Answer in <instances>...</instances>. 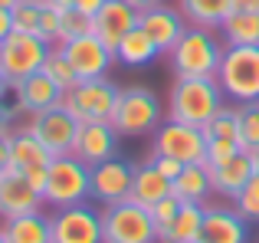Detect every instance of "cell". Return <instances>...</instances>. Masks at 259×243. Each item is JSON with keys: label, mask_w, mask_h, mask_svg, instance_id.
<instances>
[{"label": "cell", "mask_w": 259, "mask_h": 243, "mask_svg": "<svg viewBox=\"0 0 259 243\" xmlns=\"http://www.w3.org/2000/svg\"><path fill=\"white\" fill-rule=\"evenodd\" d=\"M223 89L217 79H174L167 99V118L203 128L223 109Z\"/></svg>", "instance_id": "2"}, {"label": "cell", "mask_w": 259, "mask_h": 243, "mask_svg": "<svg viewBox=\"0 0 259 243\" xmlns=\"http://www.w3.org/2000/svg\"><path fill=\"white\" fill-rule=\"evenodd\" d=\"M181 204H184L181 197L167 194L164 200H158L154 207H148V211H151V217H154V227H158V237H161V233H164L167 227L174 224V217H177V211H181Z\"/></svg>", "instance_id": "35"}, {"label": "cell", "mask_w": 259, "mask_h": 243, "mask_svg": "<svg viewBox=\"0 0 259 243\" xmlns=\"http://www.w3.org/2000/svg\"><path fill=\"white\" fill-rule=\"evenodd\" d=\"M85 197H92V168L85 161H79L76 154H59L46 168V187L43 200L53 211L82 204Z\"/></svg>", "instance_id": "3"}, {"label": "cell", "mask_w": 259, "mask_h": 243, "mask_svg": "<svg viewBox=\"0 0 259 243\" xmlns=\"http://www.w3.org/2000/svg\"><path fill=\"white\" fill-rule=\"evenodd\" d=\"M46 4L59 7V10H66V7H76V0H46Z\"/></svg>", "instance_id": "45"}, {"label": "cell", "mask_w": 259, "mask_h": 243, "mask_svg": "<svg viewBox=\"0 0 259 243\" xmlns=\"http://www.w3.org/2000/svg\"><path fill=\"white\" fill-rule=\"evenodd\" d=\"M10 171V132L0 135V174Z\"/></svg>", "instance_id": "39"}, {"label": "cell", "mask_w": 259, "mask_h": 243, "mask_svg": "<svg viewBox=\"0 0 259 243\" xmlns=\"http://www.w3.org/2000/svg\"><path fill=\"white\" fill-rule=\"evenodd\" d=\"M7 92H10V83H7V76H4V72H0V99H4Z\"/></svg>", "instance_id": "46"}, {"label": "cell", "mask_w": 259, "mask_h": 243, "mask_svg": "<svg viewBox=\"0 0 259 243\" xmlns=\"http://www.w3.org/2000/svg\"><path fill=\"white\" fill-rule=\"evenodd\" d=\"M249 220L236 214V207H203V227L197 243H246Z\"/></svg>", "instance_id": "18"}, {"label": "cell", "mask_w": 259, "mask_h": 243, "mask_svg": "<svg viewBox=\"0 0 259 243\" xmlns=\"http://www.w3.org/2000/svg\"><path fill=\"white\" fill-rule=\"evenodd\" d=\"M53 46L46 43L36 33H7L0 39V72L7 76V83H20V79L33 76V72L43 69L46 56H50Z\"/></svg>", "instance_id": "8"}, {"label": "cell", "mask_w": 259, "mask_h": 243, "mask_svg": "<svg viewBox=\"0 0 259 243\" xmlns=\"http://www.w3.org/2000/svg\"><path fill=\"white\" fill-rule=\"evenodd\" d=\"M240 148L259 151V102L240 105Z\"/></svg>", "instance_id": "32"}, {"label": "cell", "mask_w": 259, "mask_h": 243, "mask_svg": "<svg viewBox=\"0 0 259 243\" xmlns=\"http://www.w3.org/2000/svg\"><path fill=\"white\" fill-rule=\"evenodd\" d=\"M135 26H138V10L128 0H105V7L92 17V33L108 50H115L121 43V36Z\"/></svg>", "instance_id": "19"}, {"label": "cell", "mask_w": 259, "mask_h": 243, "mask_svg": "<svg viewBox=\"0 0 259 243\" xmlns=\"http://www.w3.org/2000/svg\"><path fill=\"white\" fill-rule=\"evenodd\" d=\"M26 132L53 154H72V145H76V135H79V122L69 115L66 105H53V109L43 112H33L26 118Z\"/></svg>", "instance_id": "9"}, {"label": "cell", "mask_w": 259, "mask_h": 243, "mask_svg": "<svg viewBox=\"0 0 259 243\" xmlns=\"http://www.w3.org/2000/svg\"><path fill=\"white\" fill-rule=\"evenodd\" d=\"M50 161H53V154L46 151L26 128L10 132V168L13 171H23V174L43 171V168H50Z\"/></svg>", "instance_id": "22"}, {"label": "cell", "mask_w": 259, "mask_h": 243, "mask_svg": "<svg viewBox=\"0 0 259 243\" xmlns=\"http://www.w3.org/2000/svg\"><path fill=\"white\" fill-rule=\"evenodd\" d=\"M233 207L240 217H246L249 224H259V171L243 184V191L233 197Z\"/></svg>", "instance_id": "33"}, {"label": "cell", "mask_w": 259, "mask_h": 243, "mask_svg": "<svg viewBox=\"0 0 259 243\" xmlns=\"http://www.w3.org/2000/svg\"><path fill=\"white\" fill-rule=\"evenodd\" d=\"M174 197L190 200V204H203V200L213 194V181H210V168L207 161H197V165H184V171L171 181Z\"/></svg>", "instance_id": "23"}, {"label": "cell", "mask_w": 259, "mask_h": 243, "mask_svg": "<svg viewBox=\"0 0 259 243\" xmlns=\"http://www.w3.org/2000/svg\"><path fill=\"white\" fill-rule=\"evenodd\" d=\"M220 33L227 46H259V10H233Z\"/></svg>", "instance_id": "28"}, {"label": "cell", "mask_w": 259, "mask_h": 243, "mask_svg": "<svg viewBox=\"0 0 259 243\" xmlns=\"http://www.w3.org/2000/svg\"><path fill=\"white\" fill-rule=\"evenodd\" d=\"M59 50L69 59V66L76 69L79 79H102L115 63V50H108L95 33H82V36L66 39V43H59Z\"/></svg>", "instance_id": "11"}, {"label": "cell", "mask_w": 259, "mask_h": 243, "mask_svg": "<svg viewBox=\"0 0 259 243\" xmlns=\"http://www.w3.org/2000/svg\"><path fill=\"white\" fill-rule=\"evenodd\" d=\"M13 4H17V0H0V7H13Z\"/></svg>", "instance_id": "47"}, {"label": "cell", "mask_w": 259, "mask_h": 243, "mask_svg": "<svg viewBox=\"0 0 259 243\" xmlns=\"http://www.w3.org/2000/svg\"><path fill=\"white\" fill-rule=\"evenodd\" d=\"M253 158H256V171H259V151H253Z\"/></svg>", "instance_id": "48"}, {"label": "cell", "mask_w": 259, "mask_h": 243, "mask_svg": "<svg viewBox=\"0 0 259 243\" xmlns=\"http://www.w3.org/2000/svg\"><path fill=\"white\" fill-rule=\"evenodd\" d=\"M256 174V158L253 151H246V148H240L236 154H230L227 161H220V165H210V181H213V194H223V197L233 200L236 194L243 191V184H246L249 178Z\"/></svg>", "instance_id": "20"}, {"label": "cell", "mask_w": 259, "mask_h": 243, "mask_svg": "<svg viewBox=\"0 0 259 243\" xmlns=\"http://www.w3.org/2000/svg\"><path fill=\"white\" fill-rule=\"evenodd\" d=\"M200 227H203V204L184 200L174 224L158 237V243H197L200 240Z\"/></svg>", "instance_id": "27"}, {"label": "cell", "mask_w": 259, "mask_h": 243, "mask_svg": "<svg viewBox=\"0 0 259 243\" xmlns=\"http://www.w3.org/2000/svg\"><path fill=\"white\" fill-rule=\"evenodd\" d=\"M135 168L125 158H108L102 165L92 168V200H99L102 207L118 204V200L132 197V181H135Z\"/></svg>", "instance_id": "13"}, {"label": "cell", "mask_w": 259, "mask_h": 243, "mask_svg": "<svg viewBox=\"0 0 259 243\" xmlns=\"http://www.w3.org/2000/svg\"><path fill=\"white\" fill-rule=\"evenodd\" d=\"M151 154H167V158H177V161H184V165L207 161V135L197 125L167 118V122H161L158 132H154V151Z\"/></svg>", "instance_id": "10"}, {"label": "cell", "mask_w": 259, "mask_h": 243, "mask_svg": "<svg viewBox=\"0 0 259 243\" xmlns=\"http://www.w3.org/2000/svg\"><path fill=\"white\" fill-rule=\"evenodd\" d=\"M7 33H13V13H10V7H0V39Z\"/></svg>", "instance_id": "42"}, {"label": "cell", "mask_w": 259, "mask_h": 243, "mask_svg": "<svg viewBox=\"0 0 259 243\" xmlns=\"http://www.w3.org/2000/svg\"><path fill=\"white\" fill-rule=\"evenodd\" d=\"M161 102L148 86H125L118 89V102L112 112V128L121 138H141L154 135L161 125Z\"/></svg>", "instance_id": "4"}, {"label": "cell", "mask_w": 259, "mask_h": 243, "mask_svg": "<svg viewBox=\"0 0 259 243\" xmlns=\"http://www.w3.org/2000/svg\"><path fill=\"white\" fill-rule=\"evenodd\" d=\"M118 145H121V135L112 128V122H89V125H79L72 154L79 161H85L89 168H95L108 158H118Z\"/></svg>", "instance_id": "14"}, {"label": "cell", "mask_w": 259, "mask_h": 243, "mask_svg": "<svg viewBox=\"0 0 259 243\" xmlns=\"http://www.w3.org/2000/svg\"><path fill=\"white\" fill-rule=\"evenodd\" d=\"M102 240L105 243H158V227H154V217L148 207L125 197L102 211Z\"/></svg>", "instance_id": "6"}, {"label": "cell", "mask_w": 259, "mask_h": 243, "mask_svg": "<svg viewBox=\"0 0 259 243\" xmlns=\"http://www.w3.org/2000/svg\"><path fill=\"white\" fill-rule=\"evenodd\" d=\"M233 10H259V0H233Z\"/></svg>", "instance_id": "43"}, {"label": "cell", "mask_w": 259, "mask_h": 243, "mask_svg": "<svg viewBox=\"0 0 259 243\" xmlns=\"http://www.w3.org/2000/svg\"><path fill=\"white\" fill-rule=\"evenodd\" d=\"M177 10L184 13L190 26L220 30L223 20L233 13V0H177Z\"/></svg>", "instance_id": "24"}, {"label": "cell", "mask_w": 259, "mask_h": 243, "mask_svg": "<svg viewBox=\"0 0 259 243\" xmlns=\"http://www.w3.org/2000/svg\"><path fill=\"white\" fill-rule=\"evenodd\" d=\"M138 23H141V30L154 39V46L161 50V56H167V53L174 50L177 39H181L184 33H187V26H190L177 7H164V4L141 10L138 13Z\"/></svg>", "instance_id": "16"}, {"label": "cell", "mask_w": 259, "mask_h": 243, "mask_svg": "<svg viewBox=\"0 0 259 243\" xmlns=\"http://www.w3.org/2000/svg\"><path fill=\"white\" fill-rule=\"evenodd\" d=\"M46 200L43 194L36 191V187L30 184V178H26L23 171H7L0 174V217H23V214H36L43 211Z\"/></svg>", "instance_id": "15"}, {"label": "cell", "mask_w": 259, "mask_h": 243, "mask_svg": "<svg viewBox=\"0 0 259 243\" xmlns=\"http://www.w3.org/2000/svg\"><path fill=\"white\" fill-rule=\"evenodd\" d=\"M240 151V145L236 141H227V138H207V168L210 165H220V161H227L230 154Z\"/></svg>", "instance_id": "37"}, {"label": "cell", "mask_w": 259, "mask_h": 243, "mask_svg": "<svg viewBox=\"0 0 259 243\" xmlns=\"http://www.w3.org/2000/svg\"><path fill=\"white\" fill-rule=\"evenodd\" d=\"M102 7H105V0H76V10H79V13H85L89 20H92L95 13L102 10Z\"/></svg>", "instance_id": "40"}, {"label": "cell", "mask_w": 259, "mask_h": 243, "mask_svg": "<svg viewBox=\"0 0 259 243\" xmlns=\"http://www.w3.org/2000/svg\"><path fill=\"white\" fill-rule=\"evenodd\" d=\"M158 56H161V50L154 46V39L141 30V23L135 26V30H128L125 36H121V43L115 46V63H121V66H148Z\"/></svg>", "instance_id": "26"}, {"label": "cell", "mask_w": 259, "mask_h": 243, "mask_svg": "<svg viewBox=\"0 0 259 243\" xmlns=\"http://www.w3.org/2000/svg\"><path fill=\"white\" fill-rule=\"evenodd\" d=\"M171 191V181L158 171V168L148 161V165H138L135 168V181H132V200L141 207H154L158 200H164Z\"/></svg>", "instance_id": "25"}, {"label": "cell", "mask_w": 259, "mask_h": 243, "mask_svg": "<svg viewBox=\"0 0 259 243\" xmlns=\"http://www.w3.org/2000/svg\"><path fill=\"white\" fill-rule=\"evenodd\" d=\"M128 4H132V7H135V10H138V13H141V10H148V7H158V4H161V0H128Z\"/></svg>", "instance_id": "44"}, {"label": "cell", "mask_w": 259, "mask_h": 243, "mask_svg": "<svg viewBox=\"0 0 259 243\" xmlns=\"http://www.w3.org/2000/svg\"><path fill=\"white\" fill-rule=\"evenodd\" d=\"M115 102H118V86L102 79H79L69 92H63V105L79 125L89 122H112Z\"/></svg>", "instance_id": "7"}, {"label": "cell", "mask_w": 259, "mask_h": 243, "mask_svg": "<svg viewBox=\"0 0 259 243\" xmlns=\"http://www.w3.org/2000/svg\"><path fill=\"white\" fill-rule=\"evenodd\" d=\"M223 50L227 46L213 36V30L187 26V33L177 39V46L167 56H171V69L177 79H217Z\"/></svg>", "instance_id": "1"}, {"label": "cell", "mask_w": 259, "mask_h": 243, "mask_svg": "<svg viewBox=\"0 0 259 243\" xmlns=\"http://www.w3.org/2000/svg\"><path fill=\"white\" fill-rule=\"evenodd\" d=\"M223 96L236 105L259 102V46H227L217 69Z\"/></svg>", "instance_id": "5"}, {"label": "cell", "mask_w": 259, "mask_h": 243, "mask_svg": "<svg viewBox=\"0 0 259 243\" xmlns=\"http://www.w3.org/2000/svg\"><path fill=\"white\" fill-rule=\"evenodd\" d=\"M0 243H7V240H4V230H0Z\"/></svg>", "instance_id": "49"}, {"label": "cell", "mask_w": 259, "mask_h": 243, "mask_svg": "<svg viewBox=\"0 0 259 243\" xmlns=\"http://www.w3.org/2000/svg\"><path fill=\"white\" fill-rule=\"evenodd\" d=\"M17 115V109H10V105H4V99H0V135L10 132V122Z\"/></svg>", "instance_id": "41"}, {"label": "cell", "mask_w": 259, "mask_h": 243, "mask_svg": "<svg viewBox=\"0 0 259 243\" xmlns=\"http://www.w3.org/2000/svg\"><path fill=\"white\" fill-rule=\"evenodd\" d=\"M0 230H4L7 243H53V217H46L43 211L7 217Z\"/></svg>", "instance_id": "21"}, {"label": "cell", "mask_w": 259, "mask_h": 243, "mask_svg": "<svg viewBox=\"0 0 259 243\" xmlns=\"http://www.w3.org/2000/svg\"><path fill=\"white\" fill-rule=\"evenodd\" d=\"M43 72H46V76H50L63 92H69L72 86L79 83L76 69L69 66V59L63 56V50H59V46H53V50H50V56H46V63H43Z\"/></svg>", "instance_id": "30"}, {"label": "cell", "mask_w": 259, "mask_h": 243, "mask_svg": "<svg viewBox=\"0 0 259 243\" xmlns=\"http://www.w3.org/2000/svg\"><path fill=\"white\" fill-rule=\"evenodd\" d=\"M36 36H43L50 46H59V7L43 4V17H39Z\"/></svg>", "instance_id": "36"}, {"label": "cell", "mask_w": 259, "mask_h": 243, "mask_svg": "<svg viewBox=\"0 0 259 243\" xmlns=\"http://www.w3.org/2000/svg\"><path fill=\"white\" fill-rule=\"evenodd\" d=\"M10 92H13V109L30 112V115L33 112H43V109H53V105H63V89L43 69L20 79V83H13Z\"/></svg>", "instance_id": "17"}, {"label": "cell", "mask_w": 259, "mask_h": 243, "mask_svg": "<svg viewBox=\"0 0 259 243\" xmlns=\"http://www.w3.org/2000/svg\"><path fill=\"white\" fill-rule=\"evenodd\" d=\"M53 243H105L102 240V214L95 207L72 204L53 214Z\"/></svg>", "instance_id": "12"}, {"label": "cell", "mask_w": 259, "mask_h": 243, "mask_svg": "<svg viewBox=\"0 0 259 243\" xmlns=\"http://www.w3.org/2000/svg\"><path fill=\"white\" fill-rule=\"evenodd\" d=\"M203 135H207V138H227V141H236V145H240V105H236V109H227V105H223V109L203 125Z\"/></svg>", "instance_id": "29"}, {"label": "cell", "mask_w": 259, "mask_h": 243, "mask_svg": "<svg viewBox=\"0 0 259 243\" xmlns=\"http://www.w3.org/2000/svg\"><path fill=\"white\" fill-rule=\"evenodd\" d=\"M82 33H92V20L85 13H79L76 7L59 10V43H66L72 36H82Z\"/></svg>", "instance_id": "34"}, {"label": "cell", "mask_w": 259, "mask_h": 243, "mask_svg": "<svg viewBox=\"0 0 259 243\" xmlns=\"http://www.w3.org/2000/svg\"><path fill=\"white\" fill-rule=\"evenodd\" d=\"M43 4L46 0H17V4L10 7L13 30L17 33H36L39 30V17H43Z\"/></svg>", "instance_id": "31"}, {"label": "cell", "mask_w": 259, "mask_h": 243, "mask_svg": "<svg viewBox=\"0 0 259 243\" xmlns=\"http://www.w3.org/2000/svg\"><path fill=\"white\" fill-rule=\"evenodd\" d=\"M151 165L158 168V171L164 174L167 181H174L177 174L184 171V161H177V158H167V154H151Z\"/></svg>", "instance_id": "38"}]
</instances>
